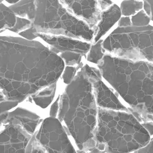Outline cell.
I'll return each mask as SVG.
<instances>
[{"label": "cell", "mask_w": 153, "mask_h": 153, "mask_svg": "<svg viewBox=\"0 0 153 153\" xmlns=\"http://www.w3.org/2000/svg\"><path fill=\"white\" fill-rule=\"evenodd\" d=\"M138 152H153V136H152L148 143L143 147L137 150L135 153Z\"/></svg>", "instance_id": "obj_22"}, {"label": "cell", "mask_w": 153, "mask_h": 153, "mask_svg": "<svg viewBox=\"0 0 153 153\" xmlns=\"http://www.w3.org/2000/svg\"><path fill=\"white\" fill-rule=\"evenodd\" d=\"M36 33L37 32L36 30L33 28V26H31L29 28L20 32L18 34L28 40H33L38 38L36 35Z\"/></svg>", "instance_id": "obj_21"}, {"label": "cell", "mask_w": 153, "mask_h": 153, "mask_svg": "<svg viewBox=\"0 0 153 153\" xmlns=\"http://www.w3.org/2000/svg\"><path fill=\"white\" fill-rule=\"evenodd\" d=\"M33 135L14 119L7 117L0 125V152H25Z\"/></svg>", "instance_id": "obj_7"}, {"label": "cell", "mask_w": 153, "mask_h": 153, "mask_svg": "<svg viewBox=\"0 0 153 153\" xmlns=\"http://www.w3.org/2000/svg\"><path fill=\"white\" fill-rule=\"evenodd\" d=\"M66 86L60 94L58 119L74 140L77 151L93 152L98 107L92 82L81 68L72 82Z\"/></svg>", "instance_id": "obj_2"}, {"label": "cell", "mask_w": 153, "mask_h": 153, "mask_svg": "<svg viewBox=\"0 0 153 153\" xmlns=\"http://www.w3.org/2000/svg\"><path fill=\"white\" fill-rule=\"evenodd\" d=\"M32 26L37 33L62 35L93 43L94 28L79 19L59 0H36Z\"/></svg>", "instance_id": "obj_4"}, {"label": "cell", "mask_w": 153, "mask_h": 153, "mask_svg": "<svg viewBox=\"0 0 153 153\" xmlns=\"http://www.w3.org/2000/svg\"><path fill=\"white\" fill-rule=\"evenodd\" d=\"M33 136L46 152H75L77 151L58 118L49 116L45 118Z\"/></svg>", "instance_id": "obj_6"}, {"label": "cell", "mask_w": 153, "mask_h": 153, "mask_svg": "<svg viewBox=\"0 0 153 153\" xmlns=\"http://www.w3.org/2000/svg\"><path fill=\"white\" fill-rule=\"evenodd\" d=\"M2 33V32H0V33Z\"/></svg>", "instance_id": "obj_27"}, {"label": "cell", "mask_w": 153, "mask_h": 153, "mask_svg": "<svg viewBox=\"0 0 153 153\" xmlns=\"http://www.w3.org/2000/svg\"><path fill=\"white\" fill-rule=\"evenodd\" d=\"M96 102L99 108L116 111H129L113 89L100 77L91 81Z\"/></svg>", "instance_id": "obj_9"}, {"label": "cell", "mask_w": 153, "mask_h": 153, "mask_svg": "<svg viewBox=\"0 0 153 153\" xmlns=\"http://www.w3.org/2000/svg\"><path fill=\"white\" fill-rule=\"evenodd\" d=\"M80 69L76 66H66L61 74V81L65 85L70 84Z\"/></svg>", "instance_id": "obj_17"}, {"label": "cell", "mask_w": 153, "mask_h": 153, "mask_svg": "<svg viewBox=\"0 0 153 153\" xmlns=\"http://www.w3.org/2000/svg\"><path fill=\"white\" fill-rule=\"evenodd\" d=\"M142 124L148 131L151 137L153 136V123H144Z\"/></svg>", "instance_id": "obj_23"}, {"label": "cell", "mask_w": 153, "mask_h": 153, "mask_svg": "<svg viewBox=\"0 0 153 153\" xmlns=\"http://www.w3.org/2000/svg\"><path fill=\"white\" fill-rule=\"evenodd\" d=\"M93 152H135L151 137L148 131L129 111L98 107L97 124L94 132Z\"/></svg>", "instance_id": "obj_3"}, {"label": "cell", "mask_w": 153, "mask_h": 153, "mask_svg": "<svg viewBox=\"0 0 153 153\" xmlns=\"http://www.w3.org/2000/svg\"><path fill=\"white\" fill-rule=\"evenodd\" d=\"M97 66L129 111L142 123H153V63L105 53Z\"/></svg>", "instance_id": "obj_1"}, {"label": "cell", "mask_w": 153, "mask_h": 153, "mask_svg": "<svg viewBox=\"0 0 153 153\" xmlns=\"http://www.w3.org/2000/svg\"><path fill=\"white\" fill-rule=\"evenodd\" d=\"M72 14L94 28L100 19L101 10L97 0H59Z\"/></svg>", "instance_id": "obj_10"}, {"label": "cell", "mask_w": 153, "mask_h": 153, "mask_svg": "<svg viewBox=\"0 0 153 153\" xmlns=\"http://www.w3.org/2000/svg\"><path fill=\"white\" fill-rule=\"evenodd\" d=\"M59 99H60V94L59 93L55 100L53 101V104L50 105L48 110V116L52 117H56L58 116V113L59 108Z\"/></svg>", "instance_id": "obj_20"}, {"label": "cell", "mask_w": 153, "mask_h": 153, "mask_svg": "<svg viewBox=\"0 0 153 153\" xmlns=\"http://www.w3.org/2000/svg\"><path fill=\"white\" fill-rule=\"evenodd\" d=\"M9 8L16 16L26 18L33 22L36 15V0H20L18 3L10 6Z\"/></svg>", "instance_id": "obj_13"}, {"label": "cell", "mask_w": 153, "mask_h": 153, "mask_svg": "<svg viewBox=\"0 0 153 153\" xmlns=\"http://www.w3.org/2000/svg\"><path fill=\"white\" fill-rule=\"evenodd\" d=\"M143 7V3L137 0H124L121 4L122 16L131 17L141 10Z\"/></svg>", "instance_id": "obj_16"}, {"label": "cell", "mask_w": 153, "mask_h": 153, "mask_svg": "<svg viewBox=\"0 0 153 153\" xmlns=\"http://www.w3.org/2000/svg\"><path fill=\"white\" fill-rule=\"evenodd\" d=\"M122 16L120 7L117 4L111 5L101 12L100 19L94 27V36L93 43L103 39L108 34Z\"/></svg>", "instance_id": "obj_11"}, {"label": "cell", "mask_w": 153, "mask_h": 153, "mask_svg": "<svg viewBox=\"0 0 153 153\" xmlns=\"http://www.w3.org/2000/svg\"><path fill=\"white\" fill-rule=\"evenodd\" d=\"M3 1H4V0H3ZM4 1H7L9 4H16V3H18L20 1V0H4Z\"/></svg>", "instance_id": "obj_25"}, {"label": "cell", "mask_w": 153, "mask_h": 153, "mask_svg": "<svg viewBox=\"0 0 153 153\" xmlns=\"http://www.w3.org/2000/svg\"><path fill=\"white\" fill-rule=\"evenodd\" d=\"M20 102V101L16 100H6V99L0 102V114L9 112V110L16 107Z\"/></svg>", "instance_id": "obj_19"}, {"label": "cell", "mask_w": 153, "mask_h": 153, "mask_svg": "<svg viewBox=\"0 0 153 153\" xmlns=\"http://www.w3.org/2000/svg\"><path fill=\"white\" fill-rule=\"evenodd\" d=\"M102 47L114 56L153 63V23L118 25L104 37Z\"/></svg>", "instance_id": "obj_5"}, {"label": "cell", "mask_w": 153, "mask_h": 153, "mask_svg": "<svg viewBox=\"0 0 153 153\" xmlns=\"http://www.w3.org/2000/svg\"><path fill=\"white\" fill-rule=\"evenodd\" d=\"M56 89L57 82L53 83L29 96L26 99L41 110H47L56 98Z\"/></svg>", "instance_id": "obj_12"}, {"label": "cell", "mask_w": 153, "mask_h": 153, "mask_svg": "<svg viewBox=\"0 0 153 153\" xmlns=\"http://www.w3.org/2000/svg\"><path fill=\"white\" fill-rule=\"evenodd\" d=\"M36 35L57 54L59 52H73L86 56L92 45L91 42L62 35H50L39 33H36Z\"/></svg>", "instance_id": "obj_8"}, {"label": "cell", "mask_w": 153, "mask_h": 153, "mask_svg": "<svg viewBox=\"0 0 153 153\" xmlns=\"http://www.w3.org/2000/svg\"><path fill=\"white\" fill-rule=\"evenodd\" d=\"M143 1H146L150 6V14L149 17L151 19V22L153 23V0H143Z\"/></svg>", "instance_id": "obj_24"}, {"label": "cell", "mask_w": 153, "mask_h": 153, "mask_svg": "<svg viewBox=\"0 0 153 153\" xmlns=\"http://www.w3.org/2000/svg\"><path fill=\"white\" fill-rule=\"evenodd\" d=\"M31 26L32 22L30 20L26 18H23L17 16L15 25L14 27H12V28L9 30V31L19 34L20 32L29 28Z\"/></svg>", "instance_id": "obj_18"}, {"label": "cell", "mask_w": 153, "mask_h": 153, "mask_svg": "<svg viewBox=\"0 0 153 153\" xmlns=\"http://www.w3.org/2000/svg\"><path fill=\"white\" fill-rule=\"evenodd\" d=\"M16 19L17 16L9 7L0 3V32L3 33L14 27Z\"/></svg>", "instance_id": "obj_14"}, {"label": "cell", "mask_w": 153, "mask_h": 153, "mask_svg": "<svg viewBox=\"0 0 153 153\" xmlns=\"http://www.w3.org/2000/svg\"><path fill=\"white\" fill-rule=\"evenodd\" d=\"M6 97L4 96V95L3 94V93H2V91L0 90V102H1L3 100H6Z\"/></svg>", "instance_id": "obj_26"}, {"label": "cell", "mask_w": 153, "mask_h": 153, "mask_svg": "<svg viewBox=\"0 0 153 153\" xmlns=\"http://www.w3.org/2000/svg\"><path fill=\"white\" fill-rule=\"evenodd\" d=\"M105 53L102 47V39H101L96 43H92L85 56V60L86 62L97 66Z\"/></svg>", "instance_id": "obj_15"}]
</instances>
